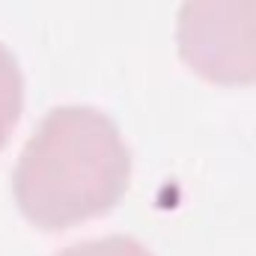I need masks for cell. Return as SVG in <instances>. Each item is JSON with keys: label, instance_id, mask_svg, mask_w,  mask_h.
I'll use <instances>...</instances> for the list:
<instances>
[{"label": "cell", "instance_id": "3957f363", "mask_svg": "<svg viewBox=\"0 0 256 256\" xmlns=\"http://www.w3.org/2000/svg\"><path fill=\"white\" fill-rule=\"evenodd\" d=\"M24 108V78L9 48L0 45V152L12 137V128Z\"/></svg>", "mask_w": 256, "mask_h": 256}, {"label": "cell", "instance_id": "6da1fadb", "mask_svg": "<svg viewBox=\"0 0 256 256\" xmlns=\"http://www.w3.org/2000/svg\"><path fill=\"white\" fill-rule=\"evenodd\" d=\"M131 155L120 128L92 108H57L21 152L15 200L48 232L108 214L128 191Z\"/></svg>", "mask_w": 256, "mask_h": 256}, {"label": "cell", "instance_id": "7a4b0ae2", "mask_svg": "<svg viewBox=\"0 0 256 256\" xmlns=\"http://www.w3.org/2000/svg\"><path fill=\"white\" fill-rule=\"evenodd\" d=\"M179 51L202 80L256 84V0H185Z\"/></svg>", "mask_w": 256, "mask_h": 256}, {"label": "cell", "instance_id": "277c9868", "mask_svg": "<svg viewBox=\"0 0 256 256\" xmlns=\"http://www.w3.org/2000/svg\"><path fill=\"white\" fill-rule=\"evenodd\" d=\"M57 256H152L140 242L126 238V236H110V238H96V242H84L74 248H66Z\"/></svg>", "mask_w": 256, "mask_h": 256}]
</instances>
